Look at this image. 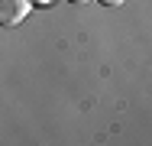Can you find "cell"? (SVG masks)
Wrapping results in <instances>:
<instances>
[{"label":"cell","mask_w":152,"mask_h":146,"mask_svg":"<svg viewBox=\"0 0 152 146\" xmlns=\"http://www.w3.org/2000/svg\"><path fill=\"white\" fill-rule=\"evenodd\" d=\"M32 3L29 0H0V26H20L26 16H29Z\"/></svg>","instance_id":"cell-1"},{"label":"cell","mask_w":152,"mask_h":146,"mask_svg":"<svg viewBox=\"0 0 152 146\" xmlns=\"http://www.w3.org/2000/svg\"><path fill=\"white\" fill-rule=\"evenodd\" d=\"M97 3H100V7H107V10H113V7H123L126 0H97Z\"/></svg>","instance_id":"cell-2"},{"label":"cell","mask_w":152,"mask_h":146,"mask_svg":"<svg viewBox=\"0 0 152 146\" xmlns=\"http://www.w3.org/2000/svg\"><path fill=\"white\" fill-rule=\"evenodd\" d=\"M32 7H45V3H52V0H29Z\"/></svg>","instance_id":"cell-3"},{"label":"cell","mask_w":152,"mask_h":146,"mask_svg":"<svg viewBox=\"0 0 152 146\" xmlns=\"http://www.w3.org/2000/svg\"><path fill=\"white\" fill-rule=\"evenodd\" d=\"M68 3H75V7H84V3H88V0H68Z\"/></svg>","instance_id":"cell-4"}]
</instances>
